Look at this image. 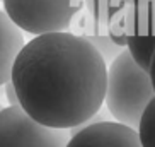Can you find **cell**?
<instances>
[{"label": "cell", "instance_id": "6da1fadb", "mask_svg": "<svg viewBox=\"0 0 155 147\" xmlns=\"http://www.w3.org/2000/svg\"><path fill=\"white\" fill-rule=\"evenodd\" d=\"M107 65L85 36L45 34L28 41L12 67L19 108L36 123L72 130L101 111Z\"/></svg>", "mask_w": 155, "mask_h": 147}, {"label": "cell", "instance_id": "7a4b0ae2", "mask_svg": "<svg viewBox=\"0 0 155 147\" xmlns=\"http://www.w3.org/2000/svg\"><path fill=\"white\" fill-rule=\"evenodd\" d=\"M153 97L148 72L140 69L126 50L111 60L106 75L104 103L116 123L137 132L141 115Z\"/></svg>", "mask_w": 155, "mask_h": 147}, {"label": "cell", "instance_id": "3957f363", "mask_svg": "<svg viewBox=\"0 0 155 147\" xmlns=\"http://www.w3.org/2000/svg\"><path fill=\"white\" fill-rule=\"evenodd\" d=\"M4 12L21 32L32 36L67 32L82 0H2Z\"/></svg>", "mask_w": 155, "mask_h": 147}, {"label": "cell", "instance_id": "277c9868", "mask_svg": "<svg viewBox=\"0 0 155 147\" xmlns=\"http://www.w3.org/2000/svg\"><path fill=\"white\" fill-rule=\"evenodd\" d=\"M68 130L36 123L19 106L0 110V147H65Z\"/></svg>", "mask_w": 155, "mask_h": 147}, {"label": "cell", "instance_id": "5b68a950", "mask_svg": "<svg viewBox=\"0 0 155 147\" xmlns=\"http://www.w3.org/2000/svg\"><path fill=\"white\" fill-rule=\"evenodd\" d=\"M65 147H141L135 130L116 121H97L75 135H70Z\"/></svg>", "mask_w": 155, "mask_h": 147}, {"label": "cell", "instance_id": "8992f818", "mask_svg": "<svg viewBox=\"0 0 155 147\" xmlns=\"http://www.w3.org/2000/svg\"><path fill=\"white\" fill-rule=\"evenodd\" d=\"M24 45V34L12 24L4 10H0V86L10 80L14 62Z\"/></svg>", "mask_w": 155, "mask_h": 147}, {"label": "cell", "instance_id": "52a82bcc", "mask_svg": "<svg viewBox=\"0 0 155 147\" xmlns=\"http://www.w3.org/2000/svg\"><path fill=\"white\" fill-rule=\"evenodd\" d=\"M128 53L133 62L148 72L152 56L155 53V19L143 17L126 38Z\"/></svg>", "mask_w": 155, "mask_h": 147}, {"label": "cell", "instance_id": "ba28073f", "mask_svg": "<svg viewBox=\"0 0 155 147\" xmlns=\"http://www.w3.org/2000/svg\"><path fill=\"white\" fill-rule=\"evenodd\" d=\"M137 135L141 147H155V97L148 103L141 115Z\"/></svg>", "mask_w": 155, "mask_h": 147}, {"label": "cell", "instance_id": "9c48e42d", "mask_svg": "<svg viewBox=\"0 0 155 147\" xmlns=\"http://www.w3.org/2000/svg\"><path fill=\"white\" fill-rule=\"evenodd\" d=\"M5 87V99H7V103H9V106H19L17 103V96H15V91H14V86H12V82H7L4 86Z\"/></svg>", "mask_w": 155, "mask_h": 147}, {"label": "cell", "instance_id": "30bf717a", "mask_svg": "<svg viewBox=\"0 0 155 147\" xmlns=\"http://www.w3.org/2000/svg\"><path fill=\"white\" fill-rule=\"evenodd\" d=\"M148 75H150V82H152V87H153V92H155V53H153V56H152L150 69H148Z\"/></svg>", "mask_w": 155, "mask_h": 147}, {"label": "cell", "instance_id": "8fae6325", "mask_svg": "<svg viewBox=\"0 0 155 147\" xmlns=\"http://www.w3.org/2000/svg\"><path fill=\"white\" fill-rule=\"evenodd\" d=\"M131 2H135V4H140V5H145V4H148V2H155V0H131Z\"/></svg>", "mask_w": 155, "mask_h": 147}, {"label": "cell", "instance_id": "7c38bea8", "mask_svg": "<svg viewBox=\"0 0 155 147\" xmlns=\"http://www.w3.org/2000/svg\"><path fill=\"white\" fill-rule=\"evenodd\" d=\"M5 97V87L4 86H0V104H2V99Z\"/></svg>", "mask_w": 155, "mask_h": 147}, {"label": "cell", "instance_id": "4fadbf2b", "mask_svg": "<svg viewBox=\"0 0 155 147\" xmlns=\"http://www.w3.org/2000/svg\"><path fill=\"white\" fill-rule=\"evenodd\" d=\"M2 108H4V106H2V104H0V110H2Z\"/></svg>", "mask_w": 155, "mask_h": 147}]
</instances>
